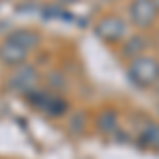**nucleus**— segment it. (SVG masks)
<instances>
[{
	"instance_id": "nucleus-1",
	"label": "nucleus",
	"mask_w": 159,
	"mask_h": 159,
	"mask_svg": "<svg viewBox=\"0 0 159 159\" xmlns=\"http://www.w3.org/2000/svg\"><path fill=\"white\" fill-rule=\"evenodd\" d=\"M24 100L30 108L38 110V112L47 115L51 119H61V117L70 115V102L64 98L61 93H55L51 89L36 87L34 91H30L28 96H24Z\"/></svg>"
},
{
	"instance_id": "nucleus-2",
	"label": "nucleus",
	"mask_w": 159,
	"mask_h": 159,
	"mask_svg": "<svg viewBox=\"0 0 159 159\" xmlns=\"http://www.w3.org/2000/svg\"><path fill=\"white\" fill-rule=\"evenodd\" d=\"M127 79L138 89H148L159 83V60L153 55H140L129 61Z\"/></svg>"
},
{
	"instance_id": "nucleus-3",
	"label": "nucleus",
	"mask_w": 159,
	"mask_h": 159,
	"mask_svg": "<svg viewBox=\"0 0 159 159\" xmlns=\"http://www.w3.org/2000/svg\"><path fill=\"white\" fill-rule=\"evenodd\" d=\"M127 30L129 25L127 21L119 17V15H104L100 17L96 25H93V32L96 36L106 43V45H119V43H125L127 40Z\"/></svg>"
},
{
	"instance_id": "nucleus-4",
	"label": "nucleus",
	"mask_w": 159,
	"mask_h": 159,
	"mask_svg": "<svg viewBox=\"0 0 159 159\" xmlns=\"http://www.w3.org/2000/svg\"><path fill=\"white\" fill-rule=\"evenodd\" d=\"M38 81H40V72L36 70V66L32 64H24L19 68H15L9 79H7V89L11 93H17V96H28L30 91H34L38 87Z\"/></svg>"
},
{
	"instance_id": "nucleus-5",
	"label": "nucleus",
	"mask_w": 159,
	"mask_h": 159,
	"mask_svg": "<svg viewBox=\"0 0 159 159\" xmlns=\"http://www.w3.org/2000/svg\"><path fill=\"white\" fill-rule=\"evenodd\" d=\"M127 15L132 25H136L138 30H148L157 21L159 7L155 0H132L127 7Z\"/></svg>"
},
{
	"instance_id": "nucleus-6",
	"label": "nucleus",
	"mask_w": 159,
	"mask_h": 159,
	"mask_svg": "<svg viewBox=\"0 0 159 159\" xmlns=\"http://www.w3.org/2000/svg\"><path fill=\"white\" fill-rule=\"evenodd\" d=\"M30 53H32V51L19 47L17 43H13L9 38H4V40L0 43V61H2L4 66H9V68H19V66L28 64Z\"/></svg>"
},
{
	"instance_id": "nucleus-7",
	"label": "nucleus",
	"mask_w": 159,
	"mask_h": 159,
	"mask_svg": "<svg viewBox=\"0 0 159 159\" xmlns=\"http://www.w3.org/2000/svg\"><path fill=\"white\" fill-rule=\"evenodd\" d=\"M96 129H98L102 136H110V134H117L119 132V110L115 108H102L96 115Z\"/></svg>"
},
{
	"instance_id": "nucleus-8",
	"label": "nucleus",
	"mask_w": 159,
	"mask_h": 159,
	"mask_svg": "<svg viewBox=\"0 0 159 159\" xmlns=\"http://www.w3.org/2000/svg\"><path fill=\"white\" fill-rule=\"evenodd\" d=\"M9 40H13V43H17L19 47H24V49L28 51H34L40 45V34H38L36 30H32V28H19V30H13L11 34H9Z\"/></svg>"
},
{
	"instance_id": "nucleus-9",
	"label": "nucleus",
	"mask_w": 159,
	"mask_h": 159,
	"mask_svg": "<svg viewBox=\"0 0 159 159\" xmlns=\"http://www.w3.org/2000/svg\"><path fill=\"white\" fill-rule=\"evenodd\" d=\"M136 142H138L142 148H148V151H159V123H155V121L147 123V125L138 132Z\"/></svg>"
},
{
	"instance_id": "nucleus-10",
	"label": "nucleus",
	"mask_w": 159,
	"mask_h": 159,
	"mask_svg": "<svg viewBox=\"0 0 159 159\" xmlns=\"http://www.w3.org/2000/svg\"><path fill=\"white\" fill-rule=\"evenodd\" d=\"M147 45H148V43H147V38L142 36V34L127 36V40L121 45V55L132 61V60H136V57H140V55H144L142 51L147 49Z\"/></svg>"
},
{
	"instance_id": "nucleus-11",
	"label": "nucleus",
	"mask_w": 159,
	"mask_h": 159,
	"mask_svg": "<svg viewBox=\"0 0 159 159\" xmlns=\"http://www.w3.org/2000/svg\"><path fill=\"white\" fill-rule=\"evenodd\" d=\"M45 83H47V89L55 91V93L68 91V76L61 70H49L47 76H45Z\"/></svg>"
},
{
	"instance_id": "nucleus-12",
	"label": "nucleus",
	"mask_w": 159,
	"mask_h": 159,
	"mask_svg": "<svg viewBox=\"0 0 159 159\" xmlns=\"http://www.w3.org/2000/svg\"><path fill=\"white\" fill-rule=\"evenodd\" d=\"M68 129L76 136L83 134L87 129V115L85 112H74V115H70V119H68Z\"/></svg>"
},
{
	"instance_id": "nucleus-13",
	"label": "nucleus",
	"mask_w": 159,
	"mask_h": 159,
	"mask_svg": "<svg viewBox=\"0 0 159 159\" xmlns=\"http://www.w3.org/2000/svg\"><path fill=\"white\" fill-rule=\"evenodd\" d=\"M60 2H64V4H70V2H76V0H60Z\"/></svg>"
},
{
	"instance_id": "nucleus-14",
	"label": "nucleus",
	"mask_w": 159,
	"mask_h": 159,
	"mask_svg": "<svg viewBox=\"0 0 159 159\" xmlns=\"http://www.w3.org/2000/svg\"><path fill=\"white\" fill-rule=\"evenodd\" d=\"M155 2H157V7H159V0H155Z\"/></svg>"
},
{
	"instance_id": "nucleus-15",
	"label": "nucleus",
	"mask_w": 159,
	"mask_h": 159,
	"mask_svg": "<svg viewBox=\"0 0 159 159\" xmlns=\"http://www.w3.org/2000/svg\"><path fill=\"white\" fill-rule=\"evenodd\" d=\"M157 89H159V83H157Z\"/></svg>"
}]
</instances>
